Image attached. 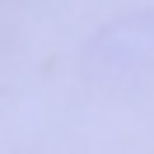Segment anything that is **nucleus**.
<instances>
[{
  "mask_svg": "<svg viewBox=\"0 0 154 154\" xmlns=\"http://www.w3.org/2000/svg\"><path fill=\"white\" fill-rule=\"evenodd\" d=\"M94 70L117 79H135L154 70V19H135V23H117L112 33H103L94 47Z\"/></svg>",
  "mask_w": 154,
  "mask_h": 154,
  "instance_id": "obj_1",
  "label": "nucleus"
}]
</instances>
